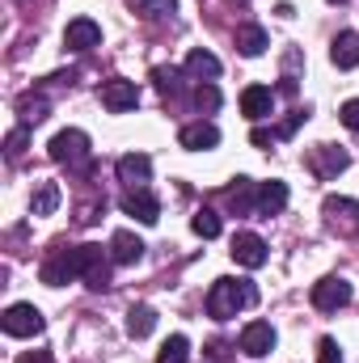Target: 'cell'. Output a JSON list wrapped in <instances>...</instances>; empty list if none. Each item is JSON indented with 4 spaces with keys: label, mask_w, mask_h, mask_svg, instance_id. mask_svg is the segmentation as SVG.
Here are the masks:
<instances>
[{
    "label": "cell",
    "mask_w": 359,
    "mask_h": 363,
    "mask_svg": "<svg viewBox=\"0 0 359 363\" xmlns=\"http://www.w3.org/2000/svg\"><path fill=\"white\" fill-rule=\"evenodd\" d=\"M347 165H351L347 148H334V144H317V148L309 152V169H313L317 178H338Z\"/></svg>",
    "instance_id": "8992f818"
},
{
    "label": "cell",
    "mask_w": 359,
    "mask_h": 363,
    "mask_svg": "<svg viewBox=\"0 0 359 363\" xmlns=\"http://www.w3.org/2000/svg\"><path fill=\"white\" fill-rule=\"evenodd\" d=\"M17 363H55V359H51V351H26Z\"/></svg>",
    "instance_id": "d6a6232c"
},
{
    "label": "cell",
    "mask_w": 359,
    "mask_h": 363,
    "mask_svg": "<svg viewBox=\"0 0 359 363\" xmlns=\"http://www.w3.org/2000/svg\"><path fill=\"white\" fill-rule=\"evenodd\" d=\"M317 363H343V351H338L334 338H321L317 342Z\"/></svg>",
    "instance_id": "4dcf8cb0"
},
{
    "label": "cell",
    "mask_w": 359,
    "mask_h": 363,
    "mask_svg": "<svg viewBox=\"0 0 359 363\" xmlns=\"http://www.w3.org/2000/svg\"><path fill=\"white\" fill-rule=\"evenodd\" d=\"M97 43H101V26H97L93 17L68 21V30H64V47H68V51H89Z\"/></svg>",
    "instance_id": "8fae6325"
},
{
    "label": "cell",
    "mask_w": 359,
    "mask_h": 363,
    "mask_svg": "<svg viewBox=\"0 0 359 363\" xmlns=\"http://www.w3.org/2000/svg\"><path fill=\"white\" fill-rule=\"evenodd\" d=\"M343 123H347L351 131H359V97H355V101H347V106H343Z\"/></svg>",
    "instance_id": "1f68e13d"
},
{
    "label": "cell",
    "mask_w": 359,
    "mask_h": 363,
    "mask_svg": "<svg viewBox=\"0 0 359 363\" xmlns=\"http://www.w3.org/2000/svg\"><path fill=\"white\" fill-rule=\"evenodd\" d=\"M153 330H157V313H153L148 304H136V308L127 313V334H131V338H148Z\"/></svg>",
    "instance_id": "603a6c76"
},
{
    "label": "cell",
    "mask_w": 359,
    "mask_h": 363,
    "mask_svg": "<svg viewBox=\"0 0 359 363\" xmlns=\"http://www.w3.org/2000/svg\"><path fill=\"white\" fill-rule=\"evenodd\" d=\"M190 228H194L203 241H216V237H220V216H216L211 207H199L194 220H190Z\"/></svg>",
    "instance_id": "d4e9b609"
},
{
    "label": "cell",
    "mask_w": 359,
    "mask_h": 363,
    "mask_svg": "<svg viewBox=\"0 0 359 363\" xmlns=\"http://www.w3.org/2000/svg\"><path fill=\"white\" fill-rule=\"evenodd\" d=\"M123 211L136 216L140 224H157V220H161V203L148 194V186H144V190H127V194H123Z\"/></svg>",
    "instance_id": "7c38bea8"
},
{
    "label": "cell",
    "mask_w": 359,
    "mask_h": 363,
    "mask_svg": "<svg viewBox=\"0 0 359 363\" xmlns=\"http://www.w3.org/2000/svg\"><path fill=\"white\" fill-rule=\"evenodd\" d=\"M237 51L250 55V60H258V55L267 51V30H263V26H241V30H237Z\"/></svg>",
    "instance_id": "44dd1931"
},
{
    "label": "cell",
    "mask_w": 359,
    "mask_h": 363,
    "mask_svg": "<svg viewBox=\"0 0 359 363\" xmlns=\"http://www.w3.org/2000/svg\"><path fill=\"white\" fill-rule=\"evenodd\" d=\"M258 304V287L250 279H216L211 291H207V313L216 321H228L237 317L241 308H254Z\"/></svg>",
    "instance_id": "6da1fadb"
},
{
    "label": "cell",
    "mask_w": 359,
    "mask_h": 363,
    "mask_svg": "<svg viewBox=\"0 0 359 363\" xmlns=\"http://www.w3.org/2000/svg\"><path fill=\"white\" fill-rule=\"evenodd\" d=\"M101 106H106L110 114L136 110V106H140V89H136V81H123V77L106 81V85H101Z\"/></svg>",
    "instance_id": "ba28073f"
},
{
    "label": "cell",
    "mask_w": 359,
    "mask_h": 363,
    "mask_svg": "<svg viewBox=\"0 0 359 363\" xmlns=\"http://www.w3.org/2000/svg\"><path fill=\"white\" fill-rule=\"evenodd\" d=\"M343 304H351V283L347 279H321V283H313V308L338 313Z\"/></svg>",
    "instance_id": "52a82bcc"
},
{
    "label": "cell",
    "mask_w": 359,
    "mask_h": 363,
    "mask_svg": "<svg viewBox=\"0 0 359 363\" xmlns=\"http://www.w3.org/2000/svg\"><path fill=\"white\" fill-rule=\"evenodd\" d=\"M55 207H60V186H55V182H43L38 194H34V203H30V211H34V216H51Z\"/></svg>",
    "instance_id": "cb8c5ba5"
},
{
    "label": "cell",
    "mask_w": 359,
    "mask_h": 363,
    "mask_svg": "<svg viewBox=\"0 0 359 363\" xmlns=\"http://www.w3.org/2000/svg\"><path fill=\"white\" fill-rule=\"evenodd\" d=\"M326 220H330V228L359 233V203L355 199H338V194H330V199H326Z\"/></svg>",
    "instance_id": "5bb4252c"
},
{
    "label": "cell",
    "mask_w": 359,
    "mask_h": 363,
    "mask_svg": "<svg viewBox=\"0 0 359 363\" xmlns=\"http://www.w3.org/2000/svg\"><path fill=\"white\" fill-rule=\"evenodd\" d=\"M254 203H258V186L250 178H237V186L228 190V207L237 216H254Z\"/></svg>",
    "instance_id": "ffe728a7"
},
{
    "label": "cell",
    "mask_w": 359,
    "mask_h": 363,
    "mask_svg": "<svg viewBox=\"0 0 359 363\" xmlns=\"http://www.w3.org/2000/svg\"><path fill=\"white\" fill-rule=\"evenodd\" d=\"M153 178V161L144 157V152H127V157H118V182H127L131 190H144Z\"/></svg>",
    "instance_id": "4fadbf2b"
},
{
    "label": "cell",
    "mask_w": 359,
    "mask_h": 363,
    "mask_svg": "<svg viewBox=\"0 0 359 363\" xmlns=\"http://www.w3.org/2000/svg\"><path fill=\"white\" fill-rule=\"evenodd\" d=\"M43 118H47V101H43V97H26V101H21V127L43 123Z\"/></svg>",
    "instance_id": "83f0119b"
},
{
    "label": "cell",
    "mask_w": 359,
    "mask_h": 363,
    "mask_svg": "<svg viewBox=\"0 0 359 363\" xmlns=\"http://www.w3.org/2000/svg\"><path fill=\"white\" fill-rule=\"evenodd\" d=\"M270 110H275V93L267 85H250V89L241 93V114L245 118L263 123V118H270Z\"/></svg>",
    "instance_id": "e0dca14e"
},
{
    "label": "cell",
    "mask_w": 359,
    "mask_h": 363,
    "mask_svg": "<svg viewBox=\"0 0 359 363\" xmlns=\"http://www.w3.org/2000/svg\"><path fill=\"white\" fill-rule=\"evenodd\" d=\"M190 359V342H186V334H174L165 347H161V355H157V363H186Z\"/></svg>",
    "instance_id": "4316f807"
},
{
    "label": "cell",
    "mask_w": 359,
    "mask_h": 363,
    "mask_svg": "<svg viewBox=\"0 0 359 363\" xmlns=\"http://www.w3.org/2000/svg\"><path fill=\"white\" fill-rule=\"evenodd\" d=\"M110 250H101V245H81V279L89 283L93 291H101L106 283H110Z\"/></svg>",
    "instance_id": "5b68a950"
},
{
    "label": "cell",
    "mask_w": 359,
    "mask_h": 363,
    "mask_svg": "<svg viewBox=\"0 0 359 363\" xmlns=\"http://www.w3.org/2000/svg\"><path fill=\"white\" fill-rule=\"evenodd\" d=\"M330 4H343V0H330Z\"/></svg>",
    "instance_id": "836d02e7"
},
{
    "label": "cell",
    "mask_w": 359,
    "mask_h": 363,
    "mask_svg": "<svg viewBox=\"0 0 359 363\" xmlns=\"http://www.w3.org/2000/svg\"><path fill=\"white\" fill-rule=\"evenodd\" d=\"M110 258H114L118 267H136V262L144 258V241H140L136 233H127V228H118V233L110 237Z\"/></svg>",
    "instance_id": "2e32d148"
},
{
    "label": "cell",
    "mask_w": 359,
    "mask_h": 363,
    "mask_svg": "<svg viewBox=\"0 0 359 363\" xmlns=\"http://www.w3.org/2000/svg\"><path fill=\"white\" fill-rule=\"evenodd\" d=\"M233 258H237V267L258 271V267L267 262V241H263L258 233H237V237H233Z\"/></svg>",
    "instance_id": "30bf717a"
},
{
    "label": "cell",
    "mask_w": 359,
    "mask_h": 363,
    "mask_svg": "<svg viewBox=\"0 0 359 363\" xmlns=\"http://www.w3.org/2000/svg\"><path fill=\"white\" fill-rule=\"evenodd\" d=\"M81 274V245H72V250H51V258L43 262V283L47 287H64L68 279H77Z\"/></svg>",
    "instance_id": "3957f363"
},
{
    "label": "cell",
    "mask_w": 359,
    "mask_h": 363,
    "mask_svg": "<svg viewBox=\"0 0 359 363\" xmlns=\"http://www.w3.org/2000/svg\"><path fill=\"white\" fill-rule=\"evenodd\" d=\"M186 72L199 77V81H216V77H220V60H216L211 51H190V55H186Z\"/></svg>",
    "instance_id": "7402d4cb"
},
{
    "label": "cell",
    "mask_w": 359,
    "mask_h": 363,
    "mask_svg": "<svg viewBox=\"0 0 359 363\" xmlns=\"http://www.w3.org/2000/svg\"><path fill=\"white\" fill-rule=\"evenodd\" d=\"M287 207V186L283 182H263L258 186V203H254V216H279Z\"/></svg>",
    "instance_id": "ac0fdd59"
},
{
    "label": "cell",
    "mask_w": 359,
    "mask_h": 363,
    "mask_svg": "<svg viewBox=\"0 0 359 363\" xmlns=\"http://www.w3.org/2000/svg\"><path fill=\"white\" fill-rule=\"evenodd\" d=\"M0 325H4L9 338H34V334H43L47 321H43V313L34 304H9L4 317H0Z\"/></svg>",
    "instance_id": "277c9868"
},
{
    "label": "cell",
    "mask_w": 359,
    "mask_h": 363,
    "mask_svg": "<svg viewBox=\"0 0 359 363\" xmlns=\"http://www.w3.org/2000/svg\"><path fill=\"white\" fill-rule=\"evenodd\" d=\"M241 351L250 355V359H263L275 351V325L270 321H250L245 330H241Z\"/></svg>",
    "instance_id": "9c48e42d"
},
{
    "label": "cell",
    "mask_w": 359,
    "mask_h": 363,
    "mask_svg": "<svg viewBox=\"0 0 359 363\" xmlns=\"http://www.w3.org/2000/svg\"><path fill=\"white\" fill-rule=\"evenodd\" d=\"M4 152H9V161H17V157L26 152V127L9 131V140H4Z\"/></svg>",
    "instance_id": "f546056e"
},
{
    "label": "cell",
    "mask_w": 359,
    "mask_h": 363,
    "mask_svg": "<svg viewBox=\"0 0 359 363\" xmlns=\"http://www.w3.org/2000/svg\"><path fill=\"white\" fill-rule=\"evenodd\" d=\"M127 9L140 13V17H148V21H157V17L174 13V0H127Z\"/></svg>",
    "instance_id": "484cf974"
},
{
    "label": "cell",
    "mask_w": 359,
    "mask_h": 363,
    "mask_svg": "<svg viewBox=\"0 0 359 363\" xmlns=\"http://www.w3.org/2000/svg\"><path fill=\"white\" fill-rule=\"evenodd\" d=\"M194 101H199V110H216V106H220V93H216L211 81H203V85L194 89Z\"/></svg>",
    "instance_id": "f1b7e54d"
},
{
    "label": "cell",
    "mask_w": 359,
    "mask_h": 363,
    "mask_svg": "<svg viewBox=\"0 0 359 363\" xmlns=\"http://www.w3.org/2000/svg\"><path fill=\"white\" fill-rule=\"evenodd\" d=\"M51 161H60V165H68V169L85 165V161H89V135H85L81 127L60 131V135L51 140Z\"/></svg>",
    "instance_id": "7a4b0ae2"
},
{
    "label": "cell",
    "mask_w": 359,
    "mask_h": 363,
    "mask_svg": "<svg viewBox=\"0 0 359 363\" xmlns=\"http://www.w3.org/2000/svg\"><path fill=\"white\" fill-rule=\"evenodd\" d=\"M330 60H334V68H355L359 64V34L355 30H343L330 43Z\"/></svg>",
    "instance_id": "d6986e66"
},
{
    "label": "cell",
    "mask_w": 359,
    "mask_h": 363,
    "mask_svg": "<svg viewBox=\"0 0 359 363\" xmlns=\"http://www.w3.org/2000/svg\"><path fill=\"white\" fill-rule=\"evenodd\" d=\"M178 144L190 148V152H207V148L220 144V127H216V123H190V127L178 131Z\"/></svg>",
    "instance_id": "9a60e30c"
}]
</instances>
